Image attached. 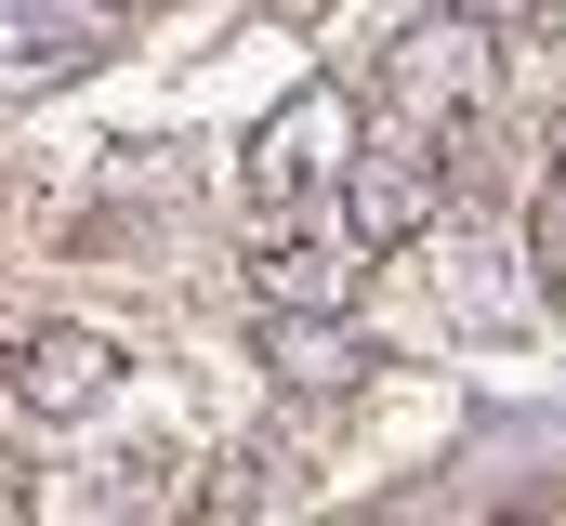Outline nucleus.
<instances>
[{
  "mask_svg": "<svg viewBox=\"0 0 566 526\" xmlns=\"http://www.w3.org/2000/svg\"><path fill=\"white\" fill-rule=\"evenodd\" d=\"M434 211H448L434 132H422V145H356V158H343V224H356V251H409Z\"/></svg>",
  "mask_w": 566,
  "mask_h": 526,
  "instance_id": "1",
  "label": "nucleus"
},
{
  "mask_svg": "<svg viewBox=\"0 0 566 526\" xmlns=\"http://www.w3.org/2000/svg\"><path fill=\"white\" fill-rule=\"evenodd\" d=\"M343 158H356V93H290L277 119L251 132V198L290 211V198H303V185H329Z\"/></svg>",
  "mask_w": 566,
  "mask_h": 526,
  "instance_id": "2",
  "label": "nucleus"
},
{
  "mask_svg": "<svg viewBox=\"0 0 566 526\" xmlns=\"http://www.w3.org/2000/svg\"><path fill=\"white\" fill-rule=\"evenodd\" d=\"M119 369H133V356H119L106 329H27V343H13V394H27L40 421L106 408V394H119Z\"/></svg>",
  "mask_w": 566,
  "mask_h": 526,
  "instance_id": "3",
  "label": "nucleus"
},
{
  "mask_svg": "<svg viewBox=\"0 0 566 526\" xmlns=\"http://www.w3.org/2000/svg\"><path fill=\"white\" fill-rule=\"evenodd\" d=\"M264 369H277L290 394H356L369 382V343L343 329V303H277V316H264Z\"/></svg>",
  "mask_w": 566,
  "mask_h": 526,
  "instance_id": "4",
  "label": "nucleus"
},
{
  "mask_svg": "<svg viewBox=\"0 0 566 526\" xmlns=\"http://www.w3.org/2000/svg\"><path fill=\"white\" fill-rule=\"evenodd\" d=\"M251 290L264 303H356V224L343 238H316V224L303 238H264L251 251Z\"/></svg>",
  "mask_w": 566,
  "mask_h": 526,
  "instance_id": "5",
  "label": "nucleus"
},
{
  "mask_svg": "<svg viewBox=\"0 0 566 526\" xmlns=\"http://www.w3.org/2000/svg\"><path fill=\"white\" fill-rule=\"evenodd\" d=\"M527 263L566 276V132H554V158H541V198H527Z\"/></svg>",
  "mask_w": 566,
  "mask_h": 526,
  "instance_id": "6",
  "label": "nucleus"
}]
</instances>
